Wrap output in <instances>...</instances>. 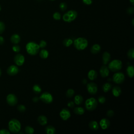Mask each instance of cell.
Returning a JSON list of instances; mask_svg holds the SVG:
<instances>
[{"label": "cell", "instance_id": "9a60e30c", "mask_svg": "<svg viewBox=\"0 0 134 134\" xmlns=\"http://www.w3.org/2000/svg\"><path fill=\"white\" fill-rule=\"evenodd\" d=\"M122 93V90L120 87L115 86L112 88V94L115 97H118Z\"/></svg>", "mask_w": 134, "mask_h": 134}, {"label": "cell", "instance_id": "f6af8a7d", "mask_svg": "<svg viewBox=\"0 0 134 134\" xmlns=\"http://www.w3.org/2000/svg\"><path fill=\"white\" fill-rule=\"evenodd\" d=\"M114 112L112 110H109L107 112V116L108 117H111L114 115Z\"/></svg>", "mask_w": 134, "mask_h": 134}, {"label": "cell", "instance_id": "681fc988", "mask_svg": "<svg viewBox=\"0 0 134 134\" xmlns=\"http://www.w3.org/2000/svg\"><path fill=\"white\" fill-rule=\"evenodd\" d=\"M130 2L132 5H134V0H130Z\"/></svg>", "mask_w": 134, "mask_h": 134}, {"label": "cell", "instance_id": "30bf717a", "mask_svg": "<svg viewBox=\"0 0 134 134\" xmlns=\"http://www.w3.org/2000/svg\"><path fill=\"white\" fill-rule=\"evenodd\" d=\"M14 60L17 66H21L24 63L25 57L22 54H17L15 56Z\"/></svg>", "mask_w": 134, "mask_h": 134}, {"label": "cell", "instance_id": "b9f144b4", "mask_svg": "<svg viewBox=\"0 0 134 134\" xmlns=\"http://www.w3.org/2000/svg\"><path fill=\"white\" fill-rule=\"evenodd\" d=\"M82 2L85 5H90L92 3L93 0H82Z\"/></svg>", "mask_w": 134, "mask_h": 134}, {"label": "cell", "instance_id": "c3c4849f", "mask_svg": "<svg viewBox=\"0 0 134 134\" xmlns=\"http://www.w3.org/2000/svg\"><path fill=\"white\" fill-rule=\"evenodd\" d=\"M39 99V98L36 97H34L33 98V101L34 102H38Z\"/></svg>", "mask_w": 134, "mask_h": 134}, {"label": "cell", "instance_id": "d6986e66", "mask_svg": "<svg viewBox=\"0 0 134 134\" xmlns=\"http://www.w3.org/2000/svg\"><path fill=\"white\" fill-rule=\"evenodd\" d=\"M67 13L68 14L71 22L75 20L78 16L77 12L74 10H70L68 12H67Z\"/></svg>", "mask_w": 134, "mask_h": 134}, {"label": "cell", "instance_id": "ee69618b", "mask_svg": "<svg viewBox=\"0 0 134 134\" xmlns=\"http://www.w3.org/2000/svg\"><path fill=\"white\" fill-rule=\"evenodd\" d=\"M127 12L128 14H132L134 12V8L133 7L129 8L127 10Z\"/></svg>", "mask_w": 134, "mask_h": 134}, {"label": "cell", "instance_id": "8fae6325", "mask_svg": "<svg viewBox=\"0 0 134 134\" xmlns=\"http://www.w3.org/2000/svg\"><path fill=\"white\" fill-rule=\"evenodd\" d=\"M60 116L63 120H67L71 116L70 111L67 109H63L60 112Z\"/></svg>", "mask_w": 134, "mask_h": 134}, {"label": "cell", "instance_id": "83f0119b", "mask_svg": "<svg viewBox=\"0 0 134 134\" xmlns=\"http://www.w3.org/2000/svg\"><path fill=\"white\" fill-rule=\"evenodd\" d=\"M84 110L83 107H76L74 109V113L75 114L79 115H83L84 113Z\"/></svg>", "mask_w": 134, "mask_h": 134}, {"label": "cell", "instance_id": "1f68e13d", "mask_svg": "<svg viewBox=\"0 0 134 134\" xmlns=\"http://www.w3.org/2000/svg\"><path fill=\"white\" fill-rule=\"evenodd\" d=\"M25 131L27 134H33L34 132V129L29 126H27L25 127Z\"/></svg>", "mask_w": 134, "mask_h": 134}, {"label": "cell", "instance_id": "f907efd6", "mask_svg": "<svg viewBox=\"0 0 134 134\" xmlns=\"http://www.w3.org/2000/svg\"><path fill=\"white\" fill-rule=\"evenodd\" d=\"M83 82L84 83V84L86 83V80L85 79H84V80H83Z\"/></svg>", "mask_w": 134, "mask_h": 134}, {"label": "cell", "instance_id": "8d00e7d4", "mask_svg": "<svg viewBox=\"0 0 134 134\" xmlns=\"http://www.w3.org/2000/svg\"><path fill=\"white\" fill-rule=\"evenodd\" d=\"M61 16L59 12H55L53 14V18L55 20H60L61 19Z\"/></svg>", "mask_w": 134, "mask_h": 134}, {"label": "cell", "instance_id": "74e56055", "mask_svg": "<svg viewBox=\"0 0 134 134\" xmlns=\"http://www.w3.org/2000/svg\"><path fill=\"white\" fill-rule=\"evenodd\" d=\"M62 18H63V20L65 22H67V23H71V20H70V18H69V16H68V15L67 13H65L63 15Z\"/></svg>", "mask_w": 134, "mask_h": 134}, {"label": "cell", "instance_id": "4fadbf2b", "mask_svg": "<svg viewBox=\"0 0 134 134\" xmlns=\"http://www.w3.org/2000/svg\"><path fill=\"white\" fill-rule=\"evenodd\" d=\"M100 73L102 77L103 78L107 77L110 73L109 68L107 67L105 65L103 66L102 67H101L100 69Z\"/></svg>", "mask_w": 134, "mask_h": 134}, {"label": "cell", "instance_id": "4dcf8cb0", "mask_svg": "<svg viewBox=\"0 0 134 134\" xmlns=\"http://www.w3.org/2000/svg\"><path fill=\"white\" fill-rule=\"evenodd\" d=\"M127 56L130 59L133 60L134 58V49L133 48H131L128 50L127 53Z\"/></svg>", "mask_w": 134, "mask_h": 134}, {"label": "cell", "instance_id": "f5cc1de1", "mask_svg": "<svg viewBox=\"0 0 134 134\" xmlns=\"http://www.w3.org/2000/svg\"><path fill=\"white\" fill-rule=\"evenodd\" d=\"M133 21H134V20L132 19V26L134 25V24H133Z\"/></svg>", "mask_w": 134, "mask_h": 134}, {"label": "cell", "instance_id": "52a82bcc", "mask_svg": "<svg viewBox=\"0 0 134 134\" xmlns=\"http://www.w3.org/2000/svg\"><path fill=\"white\" fill-rule=\"evenodd\" d=\"M125 80L124 74L120 72L115 73L113 77V81L116 84H122Z\"/></svg>", "mask_w": 134, "mask_h": 134}, {"label": "cell", "instance_id": "6da1fadb", "mask_svg": "<svg viewBox=\"0 0 134 134\" xmlns=\"http://www.w3.org/2000/svg\"><path fill=\"white\" fill-rule=\"evenodd\" d=\"M74 47L78 50H84L88 46V41L83 37H79L75 39L73 41Z\"/></svg>", "mask_w": 134, "mask_h": 134}, {"label": "cell", "instance_id": "d590c367", "mask_svg": "<svg viewBox=\"0 0 134 134\" xmlns=\"http://www.w3.org/2000/svg\"><path fill=\"white\" fill-rule=\"evenodd\" d=\"M39 46L40 48H45L46 46H47V42L45 40H42L40 41L39 44Z\"/></svg>", "mask_w": 134, "mask_h": 134}, {"label": "cell", "instance_id": "ab89813d", "mask_svg": "<svg viewBox=\"0 0 134 134\" xmlns=\"http://www.w3.org/2000/svg\"><path fill=\"white\" fill-rule=\"evenodd\" d=\"M17 110L21 112H24L26 110V107L24 105L21 104L17 106Z\"/></svg>", "mask_w": 134, "mask_h": 134}, {"label": "cell", "instance_id": "7402d4cb", "mask_svg": "<svg viewBox=\"0 0 134 134\" xmlns=\"http://www.w3.org/2000/svg\"><path fill=\"white\" fill-rule=\"evenodd\" d=\"M89 127L92 130H97L99 128V125L97 122L95 120H93L89 123Z\"/></svg>", "mask_w": 134, "mask_h": 134}, {"label": "cell", "instance_id": "603a6c76", "mask_svg": "<svg viewBox=\"0 0 134 134\" xmlns=\"http://www.w3.org/2000/svg\"><path fill=\"white\" fill-rule=\"evenodd\" d=\"M39 56H40V57L42 59H47L49 56V52L47 50L42 49L40 52Z\"/></svg>", "mask_w": 134, "mask_h": 134}, {"label": "cell", "instance_id": "5bb4252c", "mask_svg": "<svg viewBox=\"0 0 134 134\" xmlns=\"http://www.w3.org/2000/svg\"><path fill=\"white\" fill-rule=\"evenodd\" d=\"M100 125L102 129L105 130L110 126V122L106 118H102L100 122Z\"/></svg>", "mask_w": 134, "mask_h": 134}, {"label": "cell", "instance_id": "e0dca14e", "mask_svg": "<svg viewBox=\"0 0 134 134\" xmlns=\"http://www.w3.org/2000/svg\"><path fill=\"white\" fill-rule=\"evenodd\" d=\"M88 78L91 81L94 80L98 76V73L94 70H91L88 72L87 74Z\"/></svg>", "mask_w": 134, "mask_h": 134}, {"label": "cell", "instance_id": "f546056e", "mask_svg": "<svg viewBox=\"0 0 134 134\" xmlns=\"http://www.w3.org/2000/svg\"><path fill=\"white\" fill-rule=\"evenodd\" d=\"M33 90L36 94H39L41 92V88L38 84H35L33 87Z\"/></svg>", "mask_w": 134, "mask_h": 134}, {"label": "cell", "instance_id": "3957f363", "mask_svg": "<svg viewBox=\"0 0 134 134\" xmlns=\"http://www.w3.org/2000/svg\"><path fill=\"white\" fill-rule=\"evenodd\" d=\"M9 130L13 133H18L21 129V124L16 119H12L9 123Z\"/></svg>", "mask_w": 134, "mask_h": 134}, {"label": "cell", "instance_id": "60d3db41", "mask_svg": "<svg viewBox=\"0 0 134 134\" xmlns=\"http://www.w3.org/2000/svg\"><path fill=\"white\" fill-rule=\"evenodd\" d=\"M98 101H99V103H101V104H103V103H104L105 102V101H106V99H105L104 97L101 96V97H99V98H98Z\"/></svg>", "mask_w": 134, "mask_h": 134}, {"label": "cell", "instance_id": "9c48e42d", "mask_svg": "<svg viewBox=\"0 0 134 134\" xmlns=\"http://www.w3.org/2000/svg\"><path fill=\"white\" fill-rule=\"evenodd\" d=\"M7 102L10 106H15L18 102L16 96L13 94H10L7 97Z\"/></svg>", "mask_w": 134, "mask_h": 134}, {"label": "cell", "instance_id": "cb8c5ba5", "mask_svg": "<svg viewBox=\"0 0 134 134\" xmlns=\"http://www.w3.org/2000/svg\"><path fill=\"white\" fill-rule=\"evenodd\" d=\"M45 131L48 134H54L56 132V129L54 126L49 125L45 128Z\"/></svg>", "mask_w": 134, "mask_h": 134}, {"label": "cell", "instance_id": "d4e9b609", "mask_svg": "<svg viewBox=\"0 0 134 134\" xmlns=\"http://www.w3.org/2000/svg\"><path fill=\"white\" fill-rule=\"evenodd\" d=\"M127 73L129 78H132L134 75V69L132 66H129L127 68Z\"/></svg>", "mask_w": 134, "mask_h": 134}, {"label": "cell", "instance_id": "484cf974", "mask_svg": "<svg viewBox=\"0 0 134 134\" xmlns=\"http://www.w3.org/2000/svg\"><path fill=\"white\" fill-rule=\"evenodd\" d=\"M74 103H75V104L79 105L82 103L83 101V98L81 95H76L74 97Z\"/></svg>", "mask_w": 134, "mask_h": 134}, {"label": "cell", "instance_id": "816d5d0a", "mask_svg": "<svg viewBox=\"0 0 134 134\" xmlns=\"http://www.w3.org/2000/svg\"><path fill=\"white\" fill-rule=\"evenodd\" d=\"M1 74H2V71H1V68H0V76H1Z\"/></svg>", "mask_w": 134, "mask_h": 134}, {"label": "cell", "instance_id": "bcb514c9", "mask_svg": "<svg viewBox=\"0 0 134 134\" xmlns=\"http://www.w3.org/2000/svg\"><path fill=\"white\" fill-rule=\"evenodd\" d=\"M68 106L69 107H70V108H73V107H74V102H72V101L70 102H69V103H68Z\"/></svg>", "mask_w": 134, "mask_h": 134}, {"label": "cell", "instance_id": "d6a6232c", "mask_svg": "<svg viewBox=\"0 0 134 134\" xmlns=\"http://www.w3.org/2000/svg\"><path fill=\"white\" fill-rule=\"evenodd\" d=\"M74 94V91L73 90V89L70 88L69 90H68V91L66 92V96L69 98H72Z\"/></svg>", "mask_w": 134, "mask_h": 134}, {"label": "cell", "instance_id": "11a10c76", "mask_svg": "<svg viewBox=\"0 0 134 134\" xmlns=\"http://www.w3.org/2000/svg\"><path fill=\"white\" fill-rule=\"evenodd\" d=\"M49 1H55V0H49Z\"/></svg>", "mask_w": 134, "mask_h": 134}, {"label": "cell", "instance_id": "f35d334b", "mask_svg": "<svg viewBox=\"0 0 134 134\" xmlns=\"http://www.w3.org/2000/svg\"><path fill=\"white\" fill-rule=\"evenodd\" d=\"M12 49L13 50V52H14L15 53H18L20 52L21 50V47L20 46L18 45H14L13 47H12Z\"/></svg>", "mask_w": 134, "mask_h": 134}, {"label": "cell", "instance_id": "7a4b0ae2", "mask_svg": "<svg viewBox=\"0 0 134 134\" xmlns=\"http://www.w3.org/2000/svg\"><path fill=\"white\" fill-rule=\"evenodd\" d=\"M39 49V44L33 41L28 42L26 46V49L27 53L31 56L36 55L38 53Z\"/></svg>", "mask_w": 134, "mask_h": 134}, {"label": "cell", "instance_id": "8992f818", "mask_svg": "<svg viewBox=\"0 0 134 134\" xmlns=\"http://www.w3.org/2000/svg\"><path fill=\"white\" fill-rule=\"evenodd\" d=\"M39 99L43 103L46 104H50L53 101V97L52 95L47 92L42 93L39 97Z\"/></svg>", "mask_w": 134, "mask_h": 134}, {"label": "cell", "instance_id": "f1b7e54d", "mask_svg": "<svg viewBox=\"0 0 134 134\" xmlns=\"http://www.w3.org/2000/svg\"><path fill=\"white\" fill-rule=\"evenodd\" d=\"M112 85L111 84L109 83H105L103 84V86H102V89H103V91L106 93V92H108L112 88Z\"/></svg>", "mask_w": 134, "mask_h": 134}, {"label": "cell", "instance_id": "9f6ffc18", "mask_svg": "<svg viewBox=\"0 0 134 134\" xmlns=\"http://www.w3.org/2000/svg\"><path fill=\"white\" fill-rule=\"evenodd\" d=\"M38 1H41V0H38Z\"/></svg>", "mask_w": 134, "mask_h": 134}, {"label": "cell", "instance_id": "44dd1931", "mask_svg": "<svg viewBox=\"0 0 134 134\" xmlns=\"http://www.w3.org/2000/svg\"><path fill=\"white\" fill-rule=\"evenodd\" d=\"M101 47L99 44H94V45L91 48V52L93 54H97L99 53L101 50Z\"/></svg>", "mask_w": 134, "mask_h": 134}, {"label": "cell", "instance_id": "7c38bea8", "mask_svg": "<svg viewBox=\"0 0 134 134\" xmlns=\"http://www.w3.org/2000/svg\"><path fill=\"white\" fill-rule=\"evenodd\" d=\"M18 72H19L18 68L15 65H12L10 66L7 69L8 74L11 76H14L17 74L18 73Z\"/></svg>", "mask_w": 134, "mask_h": 134}, {"label": "cell", "instance_id": "ffe728a7", "mask_svg": "<svg viewBox=\"0 0 134 134\" xmlns=\"http://www.w3.org/2000/svg\"><path fill=\"white\" fill-rule=\"evenodd\" d=\"M20 40H21V37L17 34H13L11 37V42L15 44H18L20 42Z\"/></svg>", "mask_w": 134, "mask_h": 134}, {"label": "cell", "instance_id": "836d02e7", "mask_svg": "<svg viewBox=\"0 0 134 134\" xmlns=\"http://www.w3.org/2000/svg\"><path fill=\"white\" fill-rule=\"evenodd\" d=\"M59 8L62 11H65L67 9V4L65 2H62L59 5Z\"/></svg>", "mask_w": 134, "mask_h": 134}, {"label": "cell", "instance_id": "7bdbcfd3", "mask_svg": "<svg viewBox=\"0 0 134 134\" xmlns=\"http://www.w3.org/2000/svg\"><path fill=\"white\" fill-rule=\"evenodd\" d=\"M10 131L6 129H2L0 130V134H10Z\"/></svg>", "mask_w": 134, "mask_h": 134}, {"label": "cell", "instance_id": "e575fe53", "mask_svg": "<svg viewBox=\"0 0 134 134\" xmlns=\"http://www.w3.org/2000/svg\"><path fill=\"white\" fill-rule=\"evenodd\" d=\"M5 29V26L3 22L0 21V35L2 34Z\"/></svg>", "mask_w": 134, "mask_h": 134}, {"label": "cell", "instance_id": "ac0fdd59", "mask_svg": "<svg viewBox=\"0 0 134 134\" xmlns=\"http://www.w3.org/2000/svg\"><path fill=\"white\" fill-rule=\"evenodd\" d=\"M38 122L40 125L42 126H44L47 124V118L44 115H40L38 117Z\"/></svg>", "mask_w": 134, "mask_h": 134}, {"label": "cell", "instance_id": "db71d44e", "mask_svg": "<svg viewBox=\"0 0 134 134\" xmlns=\"http://www.w3.org/2000/svg\"><path fill=\"white\" fill-rule=\"evenodd\" d=\"M1 9H2V8H1V5H0V11H1Z\"/></svg>", "mask_w": 134, "mask_h": 134}, {"label": "cell", "instance_id": "7dc6e473", "mask_svg": "<svg viewBox=\"0 0 134 134\" xmlns=\"http://www.w3.org/2000/svg\"><path fill=\"white\" fill-rule=\"evenodd\" d=\"M4 39L2 36H0V44H2L4 43Z\"/></svg>", "mask_w": 134, "mask_h": 134}, {"label": "cell", "instance_id": "ba28073f", "mask_svg": "<svg viewBox=\"0 0 134 134\" xmlns=\"http://www.w3.org/2000/svg\"><path fill=\"white\" fill-rule=\"evenodd\" d=\"M86 88L88 92L91 94H95L98 92V86L95 83L91 82L87 84L86 85Z\"/></svg>", "mask_w": 134, "mask_h": 134}, {"label": "cell", "instance_id": "5b68a950", "mask_svg": "<svg viewBox=\"0 0 134 134\" xmlns=\"http://www.w3.org/2000/svg\"><path fill=\"white\" fill-rule=\"evenodd\" d=\"M98 106V101L94 98L87 99L85 102V106L87 110L89 111H94Z\"/></svg>", "mask_w": 134, "mask_h": 134}, {"label": "cell", "instance_id": "277c9868", "mask_svg": "<svg viewBox=\"0 0 134 134\" xmlns=\"http://www.w3.org/2000/svg\"><path fill=\"white\" fill-rule=\"evenodd\" d=\"M122 62L119 60H114L109 64V69L112 72H117L122 68Z\"/></svg>", "mask_w": 134, "mask_h": 134}, {"label": "cell", "instance_id": "4316f807", "mask_svg": "<svg viewBox=\"0 0 134 134\" xmlns=\"http://www.w3.org/2000/svg\"><path fill=\"white\" fill-rule=\"evenodd\" d=\"M73 41L71 38H66L63 41V45L67 47H70L71 44L73 43Z\"/></svg>", "mask_w": 134, "mask_h": 134}, {"label": "cell", "instance_id": "2e32d148", "mask_svg": "<svg viewBox=\"0 0 134 134\" xmlns=\"http://www.w3.org/2000/svg\"><path fill=\"white\" fill-rule=\"evenodd\" d=\"M103 62L104 65H106L111 59V55L108 52H104L102 56Z\"/></svg>", "mask_w": 134, "mask_h": 134}]
</instances>
